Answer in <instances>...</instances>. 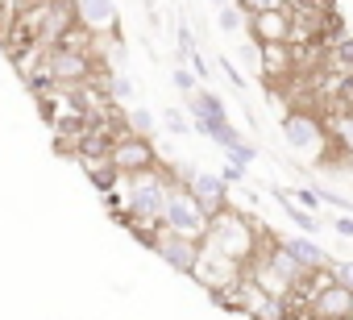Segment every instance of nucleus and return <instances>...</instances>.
I'll return each mask as SVG.
<instances>
[{"label":"nucleus","mask_w":353,"mask_h":320,"mask_svg":"<svg viewBox=\"0 0 353 320\" xmlns=\"http://www.w3.org/2000/svg\"><path fill=\"white\" fill-rule=\"evenodd\" d=\"M170 175L166 171H137V175H125V212H117V221L125 229L133 225H145V229H162V212H166V200H170Z\"/></svg>","instance_id":"obj_1"},{"label":"nucleus","mask_w":353,"mask_h":320,"mask_svg":"<svg viewBox=\"0 0 353 320\" xmlns=\"http://www.w3.org/2000/svg\"><path fill=\"white\" fill-rule=\"evenodd\" d=\"M204 250H212V254H221V258H229V262H237V266H250L262 246H258L254 221H250L245 212L225 208L221 217H212V225H208V233H204Z\"/></svg>","instance_id":"obj_2"},{"label":"nucleus","mask_w":353,"mask_h":320,"mask_svg":"<svg viewBox=\"0 0 353 320\" xmlns=\"http://www.w3.org/2000/svg\"><path fill=\"white\" fill-rule=\"evenodd\" d=\"M208 225H212V217L200 208V200L174 179L170 183V200H166V212H162V229H170V233H179V237H192V241H204V233H208Z\"/></svg>","instance_id":"obj_3"},{"label":"nucleus","mask_w":353,"mask_h":320,"mask_svg":"<svg viewBox=\"0 0 353 320\" xmlns=\"http://www.w3.org/2000/svg\"><path fill=\"white\" fill-rule=\"evenodd\" d=\"M316 283H312V316L316 320H353V291H345L341 283H332V274L328 270H320V274H312Z\"/></svg>","instance_id":"obj_4"},{"label":"nucleus","mask_w":353,"mask_h":320,"mask_svg":"<svg viewBox=\"0 0 353 320\" xmlns=\"http://www.w3.org/2000/svg\"><path fill=\"white\" fill-rule=\"evenodd\" d=\"M179 183L200 200V208L208 217H221L229 208V183L221 179V171H196V167H179Z\"/></svg>","instance_id":"obj_5"},{"label":"nucleus","mask_w":353,"mask_h":320,"mask_svg":"<svg viewBox=\"0 0 353 320\" xmlns=\"http://www.w3.org/2000/svg\"><path fill=\"white\" fill-rule=\"evenodd\" d=\"M283 141H287L295 154H320V150L328 146V129H324L312 112L291 108V112H283Z\"/></svg>","instance_id":"obj_6"},{"label":"nucleus","mask_w":353,"mask_h":320,"mask_svg":"<svg viewBox=\"0 0 353 320\" xmlns=\"http://www.w3.org/2000/svg\"><path fill=\"white\" fill-rule=\"evenodd\" d=\"M170 270H179V274H196L200 258H204V241H192V237H179V233H170V229H158L154 246H150Z\"/></svg>","instance_id":"obj_7"},{"label":"nucleus","mask_w":353,"mask_h":320,"mask_svg":"<svg viewBox=\"0 0 353 320\" xmlns=\"http://www.w3.org/2000/svg\"><path fill=\"white\" fill-rule=\"evenodd\" d=\"M112 167L121 171V175H137V171H154L158 167V150H154V141L150 137H137V133H121L117 141H112Z\"/></svg>","instance_id":"obj_8"},{"label":"nucleus","mask_w":353,"mask_h":320,"mask_svg":"<svg viewBox=\"0 0 353 320\" xmlns=\"http://www.w3.org/2000/svg\"><path fill=\"white\" fill-rule=\"evenodd\" d=\"M46 79H54V83H88L92 79V63H88L83 50L50 46L46 50Z\"/></svg>","instance_id":"obj_9"},{"label":"nucleus","mask_w":353,"mask_h":320,"mask_svg":"<svg viewBox=\"0 0 353 320\" xmlns=\"http://www.w3.org/2000/svg\"><path fill=\"white\" fill-rule=\"evenodd\" d=\"M291 26H295L291 9H274V13H254L250 17V34H254L258 46H287L291 42Z\"/></svg>","instance_id":"obj_10"},{"label":"nucleus","mask_w":353,"mask_h":320,"mask_svg":"<svg viewBox=\"0 0 353 320\" xmlns=\"http://www.w3.org/2000/svg\"><path fill=\"white\" fill-rule=\"evenodd\" d=\"M283 250L307 270V274H320V270H328L332 266V258H328V250L324 246H316V237H307V233H295V237H283Z\"/></svg>","instance_id":"obj_11"},{"label":"nucleus","mask_w":353,"mask_h":320,"mask_svg":"<svg viewBox=\"0 0 353 320\" xmlns=\"http://www.w3.org/2000/svg\"><path fill=\"white\" fill-rule=\"evenodd\" d=\"M188 117H192V125H221V121H229V108L212 88H200L188 96Z\"/></svg>","instance_id":"obj_12"},{"label":"nucleus","mask_w":353,"mask_h":320,"mask_svg":"<svg viewBox=\"0 0 353 320\" xmlns=\"http://www.w3.org/2000/svg\"><path fill=\"white\" fill-rule=\"evenodd\" d=\"M75 21L88 34L112 30L117 26V0H75Z\"/></svg>","instance_id":"obj_13"},{"label":"nucleus","mask_w":353,"mask_h":320,"mask_svg":"<svg viewBox=\"0 0 353 320\" xmlns=\"http://www.w3.org/2000/svg\"><path fill=\"white\" fill-rule=\"evenodd\" d=\"M274 200L283 204V212L291 217V225H295L299 233H307V237H316V233H320V217H316V212H307V208H299V204H295L283 188H274Z\"/></svg>","instance_id":"obj_14"},{"label":"nucleus","mask_w":353,"mask_h":320,"mask_svg":"<svg viewBox=\"0 0 353 320\" xmlns=\"http://www.w3.org/2000/svg\"><path fill=\"white\" fill-rule=\"evenodd\" d=\"M216 26H221V34H241V30H250V13L241 5L216 9Z\"/></svg>","instance_id":"obj_15"},{"label":"nucleus","mask_w":353,"mask_h":320,"mask_svg":"<svg viewBox=\"0 0 353 320\" xmlns=\"http://www.w3.org/2000/svg\"><path fill=\"white\" fill-rule=\"evenodd\" d=\"M162 125H166V133H174V137H188L196 125H192V117H183V108H162Z\"/></svg>","instance_id":"obj_16"},{"label":"nucleus","mask_w":353,"mask_h":320,"mask_svg":"<svg viewBox=\"0 0 353 320\" xmlns=\"http://www.w3.org/2000/svg\"><path fill=\"white\" fill-rule=\"evenodd\" d=\"M125 125H129V133H137V137H154V117H150L145 108H129V112H125Z\"/></svg>","instance_id":"obj_17"},{"label":"nucleus","mask_w":353,"mask_h":320,"mask_svg":"<svg viewBox=\"0 0 353 320\" xmlns=\"http://www.w3.org/2000/svg\"><path fill=\"white\" fill-rule=\"evenodd\" d=\"M170 83H174V88H179L183 96H192V92H200V88H204V83H200V75H196L192 67H183V63H179V67H174V71H170Z\"/></svg>","instance_id":"obj_18"},{"label":"nucleus","mask_w":353,"mask_h":320,"mask_svg":"<svg viewBox=\"0 0 353 320\" xmlns=\"http://www.w3.org/2000/svg\"><path fill=\"white\" fill-rule=\"evenodd\" d=\"M225 158H229V163H241V167H254V163H258V146L241 137L233 150H225Z\"/></svg>","instance_id":"obj_19"},{"label":"nucleus","mask_w":353,"mask_h":320,"mask_svg":"<svg viewBox=\"0 0 353 320\" xmlns=\"http://www.w3.org/2000/svg\"><path fill=\"white\" fill-rule=\"evenodd\" d=\"M332 67H341V71H353V38H341V42H332Z\"/></svg>","instance_id":"obj_20"},{"label":"nucleus","mask_w":353,"mask_h":320,"mask_svg":"<svg viewBox=\"0 0 353 320\" xmlns=\"http://www.w3.org/2000/svg\"><path fill=\"white\" fill-rule=\"evenodd\" d=\"M287 196H291L299 208H307V212H320V208H324V200H320L316 188H295V192H287Z\"/></svg>","instance_id":"obj_21"},{"label":"nucleus","mask_w":353,"mask_h":320,"mask_svg":"<svg viewBox=\"0 0 353 320\" xmlns=\"http://www.w3.org/2000/svg\"><path fill=\"white\" fill-rule=\"evenodd\" d=\"M328 274H332V283H341L345 291H353V258H336L328 266Z\"/></svg>","instance_id":"obj_22"},{"label":"nucleus","mask_w":353,"mask_h":320,"mask_svg":"<svg viewBox=\"0 0 353 320\" xmlns=\"http://www.w3.org/2000/svg\"><path fill=\"white\" fill-rule=\"evenodd\" d=\"M174 38H179V46H174V50H179V59H192L200 46H196V34L188 30V21H179V30H174Z\"/></svg>","instance_id":"obj_23"},{"label":"nucleus","mask_w":353,"mask_h":320,"mask_svg":"<svg viewBox=\"0 0 353 320\" xmlns=\"http://www.w3.org/2000/svg\"><path fill=\"white\" fill-rule=\"evenodd\" d=\"M332 133H336V141H341L345 150H353V112L336 117V121H332Z\"/></svg>","instance_id":"obj_24"},{"label":"nucleus","mask_w":353,"mask_h":320,"mask_svg":"<svg viewBox=\"0 0 353 320\" xmlns=\"http://www.w3.org/2000/svg\"><path fill=\"white\" fill-rule=\"evenodd\" d=\"M108 96H112V100H133V83H129V75H112V79H108Z\"/></svg>","instance_id":"obj_25"},{"label":"nucleus","mask_w":353,"mask_h":320,"mask_svg":"<svg viewBox=\"0 0 353 320\" xmlns=\"http://www.w3.org/2000/svg\"><path fill=\"white\" fill-rule=\"evenodd\" d=\"M237 5H241L250 17H254V13H274V9H287L283 0H237Z\"/></svg>","instance_id":"obj_26"},{"label":"nucleus","mask_w":353,"mask_h":320,"mask_svg":"<svg viewBox=\"0 0 353 320\" xmlns=\"http://www.w3.org/2000/svg\"><path fill=\"white\" fill-rule=\"evenodd\" d=\"M245 171H250V167H241V163H225V167H221V179H225L229 188H241V183H245Z\"/></svg>","instance_id":"obj_27"},{"label":"nucleus","mask_w":353,"mask_h":320,"mask_svg":"<svg viewBox=\"0 0 353 320\" xmlns=\"http://www.w3.org/2000/svg\"><path fill=\"white\" fill-rule=\"evenodd\" d=\"M221 71H225V75H229V83H233V88H237V92H245V75H241V71H237V67H233V63H229V59H221Z\"/></svg>","instance_id":"obj_28"},{"label":"nucleus","mask_w":353,"mask_h":320,"mask_svg":"<svg viewBox=\"0 0 353 320\" xmlns=\"http://www.w3.org/2000/svg\"><path fill=\"white\" fill-rule=\"evenodd\" d=\"M332 233H341V237H353V217L336 212V217H332Z\"/></svg>","instance_id":"obj_29"},{"label":"nucleus","mask_w":353,"mask_h":320,"mask_svg":"<svg viewBox=\"0 0 353 320\" xmlns=\"http://www.w3.org/2000/svg\"><path fill=\"white\" fill-rule=\"evenodd\" d=\"M188 63H192V71H196V75H200V79H208V75H212V67H208V63H204V54H200V50H196V54H192V59H188Z\"/></svg>","instance_id":"obj_30"},{"label":"nucleus","mask_w":353,"mask_h":320,"mask_svg":"<svg viewBox=\"0 0 353 320\" xmlns=\"http://www.w3.org/2000/svg\"><path fill=\"white\" fill-rule=\"evenodd\" d=\"M212 9H229V5H237V0H208Z\"/></svg>","instance_id":"obj_31"}]
</instances>
